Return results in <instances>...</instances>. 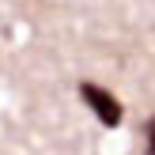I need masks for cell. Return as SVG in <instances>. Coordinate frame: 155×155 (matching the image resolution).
<instances>
[{
	"label": "cell",
	"instance_id": "cell-1",
	"mask_svg": "<svg viewBox=\"0 0 155 155\" xmlns=\"http://www.w3.org/2000/svg\"><path fill=\"white\" fill-rule=\"evenodd\" d=\"M80 98L91 106V114H95L98 121H102L106 129H117L121 125V117H125V110H121V102L110 95L106 87H98V83H91V80H83L80 83Z\"/></svg>",
	"mask_w": 155,
	"mask_h": 155
},
{
	"label": "cell",
	"instance_id": "cell-2",
	"mask_svg": "<svg viewBox=\"0 0 155 155\" xmlns=\"http://www.w3.org/2000/svg\"><path fill=\"white\" fill-rule=\"evenodd\" d=\"M144 140H148V155H155V114L148 117V125H144Z\"/></svg>",
	"mask_w": 155,
	"mask_h": 155
}]
</instances>
